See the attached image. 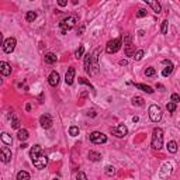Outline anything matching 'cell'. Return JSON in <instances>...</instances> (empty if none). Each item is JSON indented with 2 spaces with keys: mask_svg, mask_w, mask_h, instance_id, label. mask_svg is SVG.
<instances>
[{
  "mask_svg": "<svg viewBox=\"0 0 180 180\" xmlns=\"http://www.w3.org/2000/svg\"><path fill=\"white\" fill-rule=\"evenodd\" d=\"M152 148L156 149V151H160L163 148V130L159 127L153 128V132H152Z\"/></svg>",
  "mask_w": 180,
  "mask_h": 180,
  "instance_id": "1",
  "label": "cell"
},
{
  "mask_svg": "<svg viewBox=\"0 0 180 180\" xmlns=\"http://www.w3.org/2000/svg\"><path fill=\"white\" fill-rule=\"evenodd\" d=\"M75 24H76V18H75L73 16H69V17H66V18H63V20L59 23V27H61V34H66L69 30L73 28Z\"/></svg>",
  "mask_w": 180,
  "mask_h": 180,
  "instance_id": "2",
  "label": "cell"
},
{
  "mask_svg": "<svg viewBox=\"0 0 180 180\" xmlns=\"http://www.w3.org/2000/svg\"><path fill=\"white\" fill-rule=\"evenodd\" d=\"M121 45H123L121 38H114V40H111V41L107 42L106 52L107 53H115V52H118L120 49H121Z\"/></svg>",
  "mask_w": 180,
  "mask_h": 180,
  "instance_id": "3",
  "label": "cell"
},
{
  "mask_svg": "<svg viewBox=\"0 0 180 180\" xmlns=\"http://www.w3.org/2000/svg\"><path fill=\"white\" fill-rule=\"evenodd\" d=\"M149 118L153 121V123H159L162 120V110L156 104H152L149 107Z\"/></svg>",
  "mask_w": 180,
  "mask_h": 180,
  "instance_id": "4",
  "label": "cell"
},
{
  "mask_svg": "<svg viewBox=\"0 0 180 180\" xmlns=\"http://www.w3.org/2000/svg\"><path fill=\"white\" fill-rule=\"evenodd\" d=\"M124 47H125V55L127 56H134V45H132V38L130 34L124 35Z\"/></svg>",
  "mask_w": 180,
  "mask_h": 180,
  "instance_id": "5",
  "label": "cell"
},
{
  "mask_svg": "<svg viewBox=\"0 0 180 180\" xmlns=\"http://www.w3.org/2000/svg\"><path fill=\"white\" fill-rule=\"evenodd\" d=\"M16 44H17V41H16V38L14 37H10V38H7V40H4L3 41V51L6 53H11L13 51H14V48H16Z\"/></svg>",
  "mask_w": 180,
  "mask_h": 180,
  "instance_id": "6",
  "label": "cell"
},
{
  "mask_svg": "<svg viewBox=\"0 0 180 180\" xmlns=\"http://www.w3.org/2000/svg\"><path fill=\"white\" fill-rule=\"evenodd\" d=\"M98 49H96L93 53H92V62H90V75H97L98 73Z\"/></svg>",
  "mask_w": 180,
  "mask_h": 180,
  "instance_id": "7",
  "label": "cell"
},
{
  "mask_svg": "<svg viewBox=\"0 0 180 180\" xmlns=\"http://www.w3.org/2000/svg\"><path fill=\"white\" fill-rule=\"evenodd\" d=\"M90 141L93 143H106L107 142V137L103 132H98V131H93L90 134Z\"/></svg>",
  "mask_w": 180,
  "mask_h": 180,
  "instance_id": "8",
  "label": "cell"
},
{
  "mask_svg": "<svg viewBox=\"0 0 180 180\" xmlns=\"http://www.w3.org/2000/svg\"><path fill=\"white\" fill-rule=\"evenodd\" d=\"M111 134L115 135L117 138H124V137L128 134V128L125 127L124 124H118L117 127L111 128Z\"/></svg>",
  "mask_w": 180,
  "mask_h": 180,
  "instance_id": "9",
  "label": "cell"
},
{
  "mask_svg": "<svg viewBox=\"0 0 180 180\" xmlns=\"http://www.w3.org/2000/svg\"><path fill=\"white\" fill-rule=\"evenodd\" d=\"M33 163H34V166H35L37 169H45V166L48 165V156L44 155V153H41L37 159L33 160Z\"/></svg>",
  "mask_w": 180,
  "mask_h": 180,
  "instance_id": "10",
  "label": "cell"
},
{
  "mask_svg": "<svg viewBox=\"0 0 180 180\" xmlns=\"http://www.w3.org/2000/svg\"><path fill=\"white\" fill-rule=\"evenodd\" d=\"M40 124H41V127L45 128V130H48V128L52 127V118H51V115L49 114H42L40 117Z\"/></svg>",
  "mask_w": 180,
  "mask_h": 180,
  "instance_id": "11",
  "label": "cell"
},
{
  "mask_svg": "<svg viewBox=\"0 0 180 180\" xmlns=\"http://www.w3.org/2000/svg\"><path fill=\"white\" fill-rule=\"evenodd\" d=\"M0 158H2V162L8 163V162L11 160V151H10L7 146H3L2 151H0Z\"/></svg>",
  "mask_w": 180,
  "mask_h": 180,
  "instance_id": "12",
  "label": "cell"
},
{
  "mask_svg": "<svg viewBox=\"0 0 180 180\" xmlns=\"http://www.w3.org/2000/svg\"><path fill=\"white\" fill-rule=\"evenodd\" d=\"M172 163H165L163 166H162V169H160V173H159V177H162V179H166V177L170 176V173H172Z\"/></svg>",
  "mask_w": 180,
  "mask_h": 180,
  "instance_id": "13",
  "label": "cell"
},
{
  "mask_svg": "<svg viewBox=\"0 0 180 180\" xmlns=\"http://www.w3.org/2000/svg\"><path fill=\"white\" fill-rule=\"evenodd\" d=\"M59 80H61V78H59V73H58L56 70L51 72V75L48 76V83L49 85H51L52 87H55V86L59 85Z\"/></svg>",
  "mask_w": 180,
  "mask_h": 180,
  "instance_id": "14",
  "label": "cell"
},
{
  "mask_svg": "<svg viewBox=\"0 0 180 180\" xmlns=\"http://www.w3.org/2000/svg\"><path fill=\"white\" fill-rule=\"evenodd\" d=\"M142 2H145L146 4H149L151 8L156 13V14H159V13L162 11V6H160V3L158 2V0H142Z\"/></svg>",
  "mask_w": 180,
  "mask_h": 180,
  "instance_id": "15",
  "label": "cell"
},
{
  "mask_svg": "<svg viewBox=\"0 0 180 180\" xmlns=\"http://www.w3.org/2000/svg\"><path fill=\"white\" fill-rule=\"evenodd\" d=\"M73 79H75V68H69V69H68V72H66V75H65L66 85H68V86L73 85Z\"/></svg>",
  "mask_w": 180,
  "mask_h": 180,
  "instance_id": "16",
  "label": "cell"
},
{
  "mask_svg": "<svg viewBox=\"0 0 180 180\" xmlns=\"http://www.w3.org/2000/svg\"><path fill=\"white\" fill-rule=\"evenodd\" d=\"M42 153V148L40 146V145H34L33 148H31V151H30V156H31V160L37 159L38 156Z\"/></svg>",
  "mask_w": 180,
  "mask_h": 180,
  "instance_id": "17",
  "label": "cell"
},
{
  "mask_svg": "<svg viewBox=\"0 0 180 180\" xmlns=\"http://www.w3.org/2000/svg\"><path fill=\"white\" fill-rule=\"evenodd\" d=\"M0 72L3 76H8L11 73V66L8 65L7 62H0Z\"/></svg>",
  "mask_w": 180,
  "mask_h": 180,
  "instance_id": "18",
  "label": "cell"
},
{
  "mask_svg": "<svg viewBox=\"0 0 180 180\" xmlns=\"http://www.w3.org/2000/svg\"><path fill=\"white\" fill-rule=\"evenodd\" d=\"M58 59V56L55 55V53L52 52H48V53H45V56H44V61L45 63H49V65H52V63H55Z\"/></svg>",
  "mask_w": 180,
  "mask_h": 180,
  "instance_id": "19",
  "label": "cell"
},
{
  "mask_svg": "<svg viewBox=\"0 0 180 180\" xmlns=\"http://www.w3.org/2000/svg\"><path fill=\"white\" fill-rule=\"evenodd\" d=\"M135 87H137V89H139V90H142V92H145V93H148V94H152V93H153V89H152L151 86H148V85L137 83V85H135Z\"/></svg>",
  "mask_w": 180,
  "mask_h": 180,
  "instance_id": "20",
  "label": "cell"
},
{
  "mask_svg": "<svg viewBox=\"0 0 180 180\" xmlns=\"http://www.w3.org/2000/svg\"><path fill=\"white\" fill-rule=\"evenodd\" d=\"M0 139H2V142H3L4 145H11L13 143V138L7 134V132H3V134L0 135Z\"/></svg>",
  "mask_w": 180,
  "mask_h": 180,
  "instance_id": "21",
  "label": "cell"
},
{
  "mask_svg": "<svg viewBox=\"0 0 180 180\" xmlns=\"http://www.w3.org/2000/svg\"><path fill=\"white\" fill-rule=\"evenodd\" d=\"M89 159L92 162H98V160H101V155L96 151H90L89 152Z\"/></svg>",
  "mask_w": 180,
  "mask_h": 180,
  "instance_id": "22",
  "label": "cell"
},
{
  "mask_svg": "<svg viewBox=\"0 0 180 180\" xmlns=\"http://www.w3.org/2000/svg\"><path fill=\"white\" fill-rule=\"evenodd\" d=\"M17 138L20 139V141H27V139H28V131H27V130H24V128H23V130H20V131H18V134H17Z\"/></svg>",
  "mask_w": 180,
  "mask_h": 180,
  "instance_id": "23",
  "label": "cell"
},
{
  "mask_svg": "<svg viewBox=\"0 0 180 180\" xmlns=\"http://www.w3.org/2000/svg\"><path fill=\"white\" fill-rule=\"evenodd\" d=\"M90 62H92V53H87L86 58H85V70L89 75H90Z\"/></svg>",
  "mask_w": 180,
  "mask_h": 180,
  "instance_id": "24",
  "label": "cell"
},
{
  "mask_svg": "<svg viewBox=\"0 0 180 180\" xmlns=\"http://www.w3.org/2000/svg\"><path fill=\"white\" fill-rule=\"evenodd\" d=\"M168 151L170 152V153H176L177 152V142L176 141H170V142H168Z\"/></svg>",
  "mask_w": 180,
  "mask_h": 180,
  "instance_id": "25",
  "label": "cell"
},
{
  "mask_svg": "<svg viewBox=\"0 0 180 180\" xmlns=\"http://www.w3.org/2000/svg\"><path fill=\"white\" fill-rule=\"evenodd\" d=\"M37 18V13L35 11H27L25 13V20L28 23H34V20Z\"/></svg>",
  "mask_w": 180,
  "mask_h": 180,
  "instance_id": "26",
  "label": "cell"
},
{
  "mask_svg": "<svg viewBox=\"0 0 180 180\" xmlns=\"http://www.w3.org/2000/svg\"><path fill=\"white\" fill-rule=\"evenodd\" d=\"M30 173L25 172V170H21V172L17 173V180H28L30 179Z\"/></svg>",
  "mask_w": 180,
  "mask_h": 180,
  "instance_id": "27",
  "label": "cell"
},
{
  "mask_svg": "<svg viewBox=\"0 0 180 180\" xmlns=\"http://www.w3.org/2000/svg\"><path fill=\"white\" fill-rule=\"evenodd\" d=\"M132 104H134V106L141 107V106L145 104V101H143V98L141 97V96H135V97H132Z\"/></svg>",
  "mask_w": 180,
  "mask_h": 180,
  "instance_id": "28",
  "label": "cell"
},
{
  "mask_svg": "<svg viewBox=\"0 0 180 180\" xmlns=\"http://www.w3.org/2000/svg\"><path fill=\"white\" fill-rule=\"evenodd\" d=\"M172 72H173V65H172V63H169L168 68H165V69L162 70V76H165V78H166V76H169Z\"/></svg>",
  "mask_w": 180,
  "mask_h": 180,
  "instance_id": "29",
  "label": "cell"
},
{
  "mask_svg": "<svg viewBox=\"0 0 180 180\" xmlns=\"http://www.w3.org/2000/svg\"><path fill=\"white\" fill-rule=\"evenodd\" d=\"M83 53H85V47H83V45H80V47H79L76 51H75V56L79 59V58L83 56Z\"/></svg>",
  "mask_w": 180,
  "mask_h": 180,
  "instance_id": "30",
  "label": "cell"
},
{
  "mask_svg": "<svg viewBox=\"0 0 180 180\" xmlns=\"http://www.w3.org/2000/svg\"><path fill=\"white\" fill-rule=\"evenodd\" d=\"M143 53H145V52H143V49H138V51L134 53V56H132V58H134L135 61H141V59L143 58Z\"/></svg>",
  "mask_w": 180,
  "mask_h": 180,
  "instance_id": "31",
  "label": "cell"
},
{
  "mask_svg": "<svg viewBox=\"0 0 180 180\" xmlns=\"http://www.w3.org/2000/svg\"><path fill=\"white\" fill-rule=\"evenodd\" d=\"M69 135L70 137H76V135H79V127L72 125V127L69 128Z\"/></svg>",
  "mask_w": 180,
  "mask_h": 180,
  "instance_id": "32",
  "label": "cell"
},
{
  "mask_svg": "<svg viewBox=\"0 0 180 180\" xmlns=\"http://www.w3.org/2000/svg\"><path fill=\"white\" fill-rule=\"evenodd\" d=\"M104 172H106L107 176H113L115 173V169H114V166H106V170H104Z\"/></svg>",
  "mask_w": 180,
  "mask_h": 180,
  "instance_id": "33",
  "label": "cell"
},
{
  "mask_svg": "<svg viewBox=\"0 0 180 180\" xmlns=\"http://www.w3.org/2000/svg\"><path fill=\"white\" fill-rule=\"evenodd\" d=\"M168 25H169V21H168V20H163V21H162V28H160L162 34H168Z\"/></svg>",
  "mask_w": 180,
  "mask_h": 180,
  "instance_id": "34",
  "label": "cell"
},
{
  "mask_svg": "<svg viewBox=\"0 0 180 180\" xmlns=\"http://www.w3.org/2000/svg\"><path fill=\"white\" fill-rule=\"evenodd\" d=\"M166 108H168V111H170V113H173V111H176V103L169 101L168 104H166Z\"/></svg>",
  "mask_w": 180,
  "mask_h": 180,
  "instance_id": "35",
  "label": "cell"
},
{
  "mask_svg": "<svg viewBox=\"0 0 180 180\" xmlns=\"http://www.w3.org/2000/svg\"><path fill=\"white\" fill-rule=\"evenodd\" d=\"M146 14H148V11L145 10V8H139L138 11H137V17L138 18H142V17H146Z\"/></svg>",
  "mask_w": 180,
  "mask_h": 180,
  "instance_id": "36",
  "label": "cell"
},
{
  "mask_svg": "<svg viewBox=\"0 0 180 180\" xmlns=\"http://www.w3.org/2000/svg\"><path fill=\"white\" fill-rule=\"evenodd\" d=\"M155 73H156L155 68H146V69H145V75H146V76H153Z\"/></svg>",
  "mask_w": 180,
  "mask_h": 180,
  "instance_id": "37",
  "label": "cell"
},
{
  "mask_svg": "<svg viewBox=\"0 0 180 180\" xmlns=\"http://www.w3.org/2000/svg\"><path fill=\"white\" fill-rule=\"evenodd\" d=\"M79 83H82V85H87V86H89L90 89L93 90V86H92V83H90L89 80H86L85 78H79ZM93 92H94V90H93Z\"/></svg>",
  "mask_w": 180,
  "mask_h": 180,
  "instance_id": "38",
  "label": "cell"
},
{
  "mask_svg": "<svg viewBox=\"0 0 180 180\" xmlns=\"http://www.w3.org/2000/svg\"><path fill=\"white\" fill-rule=\"evenodd\" d=\"M20 123H18V120L16 117H11V128H18Z\"/></svg>",
  "mask_w": 180,
  "mask_h": 180,
  "instance_id": "39",
  "label": "cell"
},
{
  "mask_svg": "<svg viewBox=\"0 0 180 180\" xmlns=\"http://www.w3.org/2000/svg\"><path fill=\"white\" fill-rule=\"evenodd\" d=\"M170 101H173V103L180 101V96H179V94H176V93H173L172 97H170Z\"/></svg>",
  "mask_w": 180,
  "mask_h": 180,
  "instance_id": "40",
  "label": "cell"
},
{
  "mask_svg": "<svg viewBox=\"0 0 180 180\" xmlns=\"http://www.w3.org/2000/svg\"><path fill=\"white\" fill-rule=\"evenodd\" d=\"M76 179H83V180H86V179H87V176H86V175H85V173L79 172L78 175H76Z\"/></svg>",
  "mask_w": 180,
  "mask_h": 180,
  "instance_id": "41",
  "label": "cell"
},
{
  "mask_svg": "<svg viewBox=\"0 0 180 180\" xmlns=\"http://www.w3.org/2000/svg\"><path fill=\"white\" fill-rule=\"evenodd\" d=\"M58 2V4L61 6V7H65L66 4H68V0H56Z\"/></svg>",
  "mask_w": 180,
  "mask_h": 180,
  "instance_id": "42",
  "label": "cell"
},
{
  "mask_svg": "<svg viewBox=\"0 0 180 180\" xmlns=\"http://www.w3.org/2000/svg\"><path fill=\"white\" fill-rule=\"evenodd\" d=\"M83 31H85V25H80V28L78 30V35H82Z\"/></svg>",
  "mask_w": 180,
  "mask_h": 180,
  "instance_id": "43",
  "label": "cell"
},
{
  "mask_svg": "<svg viewBox=\"0 0 180 180\" xmlns=\"http://www.w3.org/2000/svg\"><path fill=\"white\" fill-rule=\"evenodd\" d=\"M120 65H121V66H127L128 61H127V59H121V61H120Z\"/></svg>",
  "mask_w": 180,
  "mask_h": 180,
  "instance_id": "44",
  "label": "cell"
},
{
  "mask_svg": "<svg viewBox=\"0 0 180 180\" xmlns=\"http://www.w3.org/2000/svg\"><path fill=\"white\" fill-rule=\"evenodd\" d=\"M87 115H92V117H94V115H96V113H94V110L87 111Z\"/></svg>",
  "mask_w": 180,
  "mask_h": 180,
  "instance_id": "45",
  "label": "cell"
},
{
  "mask_svg": "<svg viewBox=\"0 0 180 180\" xmlns=\"http://www.w3.org/2000/svg\"><path fill=\"white\" fill-rule=\"evenodd\" d=\"M132 121H134V123H138V121H139V118H138V117H137V115H135V117H132Z\"/></svg>",
  "mask_w": 180,
  "mask_h": 180,
  "instance_id": "46",
  "label": "cell"
},
{
  "mask_svg": "<svg viewBox=\"0 0 180 180\" xmlns=\"http://www.w3.org/2000/svg\"><path fill=\"white\" fill-rule=\"evenodd\" d=\"M27 146H28V145H27L25 142H23V143H21V146H20V148H23V149H24V148H27Z\"/></svg>",
  "mask_w": 180,
  "mask_h": 180,
  "instance_id": "47",
  "label": "cell"
},
{
  "mask_svg": "<svg viewBox=\"0 0 180 180\" xmlns=\"http://www.w3.org/2000/svg\"><path fill=\"white\" fill-rule=\"evenodd\" d=\"M138 34H139V35H141V37H143V35H145V33H143L142 30H141V31H138Z\"/></svg>",
  "mask_w": 180,
  "mask_h": 180,
  "instance_id": "48",
  "label": "cell"
},
{
  "mask_svg": "<svg viewBox=\"0 0 180 180\" xmlns=\"http://www.w3.org/2000/svg\"><path fill=\"white\" fill-rule=\"evenodd\" d=\"M156 87H158V89H160V90H163V86H162V85H156Z\"/></svg>",
  "mask_w": 180,
  "mask_h": 180,
  "instance_id": "49",
  "label": "cell"
}]
</instances>
